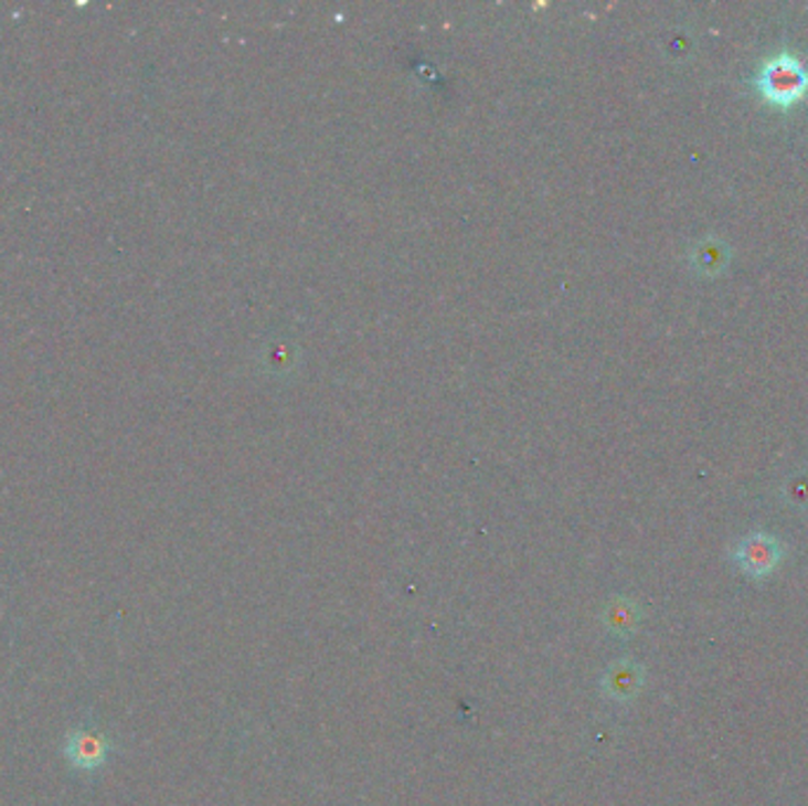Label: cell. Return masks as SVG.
Here are the masks:
<instances>
[{
	"instance_id": "6da1fadb",
	"label": "cell",
	"mask_w": 808,
	"mask_h": 806,
	"mask_svg": "<svg viewBox=\"0 0 808 806\" xmlns=\"http://www.w3.org/2000/svg\"><path fill=\"white\" fill-rule=\"evenodd\" d=\"M754 86L770 105H795L808 91V64L793 53L773 55L762 64Z\"/></svg>"
},
{
	"instance_id": "7a4b0ae2",
	"label": "cell",
	"mask_w": 808,
	"mask_h": 806,
	"mask_svg": "<svg viewBox=\"0 0 808 806\" xmlns=\"http://www.w3.org/2000/svg\"><path fill=\"white\" fill-rule=\"evenodd\" d=\"M783 561V547L766 532H754L735 547V563L749 577H766Z\"/></svg>"
},
{
	"instance_id": "3957f363",
	"label": "cell",
	"mask_w": 808,
	"mask_h": 806,
	"mask_svg": "<svg viewBox=\"0 0 808 806\" xmlns=\"http://www.w3.org/2000/svg\"><path fill=\"white\" fill-rule=\"evenodd\" d=\"M109 743L103 733L91 729H78L66 735L64 754L70 764L78 771H97L109 760Z\"/></svg>"
},
{
	"instance_id": "277c9868",
	"label": "cell",
	"mask_w": 808,
	"mask_h": 806,
	"mask_svg": "<svg viewBox=\"0 0 808 806\" xmlns=\"http://www.w3.org/2000/svg\"><path fill=\"white\" fill-rule=\"evenodd\" d=\"M646 681V669L636 660H617L605 667L600 677V691L615 702H629L641 693Z\"/></svg>"
},
{
	"instance_id": "5b68a950",
	"label": "cell",
	"mask_w": 808,
	"mask_h": 806,
	"mask_svg": "<svg viewBox=\"0 0 808 806\" xmlns=\"http://www.w3.org/2000/svg\"><path fill=\"white\" fill-rule=\"evenodd\" d=\"M603 625L613 636H619V639H627V636H634V632L638 629V623H641V611H638L636 603L627 596H615L608 606L603 608Z\"/></svg>"
},
{
	"instance_id": "8992f818",
	"label": "cell",
	"mask_w": 808,
	"mask_h": 806,
	"mask_svg": "<svg viewBox=\"0 0 808 806\" xmlns=\"http://www.w3.org/2000/svg\"><path fill=\"white\" fill-rule=\"evenodd\" d=\"M726 263V246L719 242H706L698 246V267L706 273H716Z\"/></svg>"
}]
</instances>
